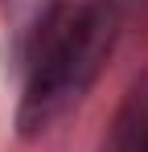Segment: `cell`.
I'll return each mask as SVG.
<instances>
[{"label": "cell", "mask_w": 148, "mask_h": 152, "mask_svg": "<svg viewBox=\"0 0 148 152\" xmlns=\"http://www.w3.org/2000/svg\"><path fill=\"white\" fill-rule=\"evenodd\" d=\"M123 33L119 0H49L25 45V95L17 127L25 140L45 136L107 70Z\"/></svg>", "instance_id": "obj_1"}, {"label": "cell", "mask_w": 148, "mask_h": 152, "mask_svg": "<svg viewBox=\"0 0 148 152\" xmlns=\"http://www.w3.org/2000/svg\"><path fill=\"white\" fill-rule=\"evenodd\" d=\"M103 152H148V70L132 78L119 111L107 127Z\"/></svg>", "instance_id": "obj_2"}]
</instances>
